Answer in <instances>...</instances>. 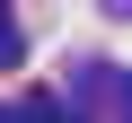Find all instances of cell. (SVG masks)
I'll list each match as a JSON object with an SVG mask.
<instances>
[{
    "instance_id": "3",
    "label": "cell",
    "mask_w": 132,
    "mask_h": 123,
    "mask_svg": "<svg viewBox=\"0 0 132 123\" xmlns=\"http://www.w3.org/2000/svg\"><path fill=\"white\" fill-rule=\"evenodd\" d=\"M106 106H114V123H132V71H114V88H106Z\"/></svg>"
},
{
    "instance_id": "4",
    "label": "cell",
    "mask_w": 132,
    "mask_h": 123,
    "mask_svg": "<svg viewBox=\"0 0 132 123\" xmlns=\"http://www.w3.org/2000/svg\"><path fill=\"white\" fill-rule=\"evenodd\" d=\"M106 18H132V0H106Z\"/></svg>"
},
{
    "instance_id": "2",
    "label": "cell",
    "mask_w": 132,
    "mask_h": 123,
    "mask_svg": "<svg viewBox=\"0 0 132 123\" xmlns=\"http://www.w3.org/2000/svg\"><path fill=\"white\" fill-rule=\"evenodd\" d=\"M18 53H27V35H18V18H9V0H0V71H9Z\"/></svg>"
},
{
    "instance_id": "1",
    "label": "cell",
    "mask_w": 132,
    "mask_h": 123,
    "mask_svg": "<svg viewBox=\"0 0 132 123\" xmlns=\"http://www.w3.org/2000/svg\"><path fill=\"white\" fill-rule=\"evenodd\" d=\"M18 123H88V106H71V97H27Z\"/></svg>"
}]
</instances>
